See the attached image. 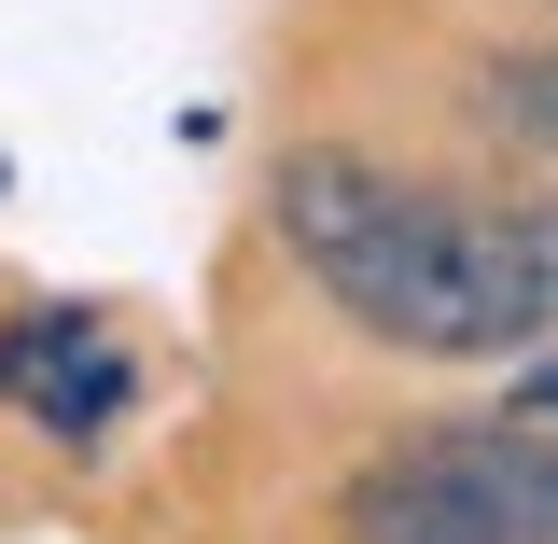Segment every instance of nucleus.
Masks as SVG:
<instances>
[{"mask_svg":"<svg viewBox=\"0 0 558 544\" xmlns=\"http://www.w3.org/2000/svg\"><path fill=\"white\" fill-rule=\"evenodd\" d=\"M488 112L531 140V154H558V43H545V57H502V70H488Z\"/></svg>","mask_w":558,"mask_h":544,"instance_id":"7ed1b4c3","label":"nucleus"},{"mask_svg":"<svg viewBox=\"0 0 558 544\" xmlns=\"http://www.w3.org/2000/svg\"><path fill=\"white\" fill-rule=\"evenodd\" d=\"M349 544H558V419L433 433L349 488Z\"/></svg>","mask_w":558,"mask_h":544,"instance_id":"f03ea898","label":"nucleus"},{"mask_svg":"<svg viewBox=\"0 0 558 544\" xmlns=\"http://www.w3.org/2000/svg\"><path fill=\"white\" fill-rule=\"evenodd\" d=\"M279 238L377 349L418 363H502L558 336V209L545 196H447L377 154H293Z\"/></svg>","mask_w":558,"mask_h":544,"instance_id":"f257e3e1","label":"nucleus"}]
</instances>
